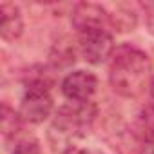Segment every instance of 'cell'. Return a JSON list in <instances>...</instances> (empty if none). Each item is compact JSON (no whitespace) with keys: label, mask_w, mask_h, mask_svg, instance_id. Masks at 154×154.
Masks as SVG:
<instances>
[{"label":"cell","mask_w":154,"mask_h":154,"mask_svg":"<svg viewBox=\"0 0 154 154\" xmlns=\"http://www.w3.org/2000/svg\"><path fill=\"white\" fill-rule=\"evenodd\" d=\"M152 80V62L149 54L131 44L118 45L111 56L109 84L123 98H138Z\"/></svg>","instance_id":"cell-1"},{"label":"cell","mask_w":154,"mask_h":154,"mask_svg":"<svg viewBox=\"0 0 154 154\" xmlns=\"http://www.w3.org/2000/svg\"><path fill=\"white\" fill-rule=\"evenodd\" d=\"M96 120V105L93 102L78 103L76 107H60L47 131V141L56 154L74 150V141L87 134Z\"/></svg>","instance_id":"cell-2"},{"label":"cell","mask_w":154,"mask_h":154,"mask_svg":"<svg viewBox=\"0 0 154 154\" xmlns=\"http://www.w3.org/2000/svg\"><path fill=\"white\" fill-rule=\"evenodd\" d=\"M47 85H49L47 80L42 78V76L27 80L26 93H24L20 107H18V114H20L22 122L42 123L53 114L54 102H53V96H51Z\"/></svg>","instance_id":"cell-3"},{"label":"cell","mask_w":154,"mask_h":154,"mask_svg":"<svg viewBox=\"0 0 154 154\" xmlns=\"http://www.w3.org/2000/svg\"><path fill=\"white\" fill-rule=\"evenodd\" d=\"M78 47H80L84 60L93 63V65H102L107 60H111V56L116 49L114 38L105 27L80 33L78 35Z\"/></svg>","instance_id":"cell-4"},{"label":"cell","mask_w":154,"mask_h":154,"mask_svg":"<svg viewBox=\"0 0 154 154\" xmlns=\"http://www.w3.org/2000/svg\"><path fill=\"white\" fill-rule=\"evenodd\" d=\"M62 93L67 100L76 103H85L93 98L98 87V78L91 71H72L62 80Z\"/></svg>","instance_id":"cell-5"},{"label":"cell","mask_w":154,"mask_h":154,"mask_svg":"<svg viewBox=\"0 0 154 154\" xmlns=\"http://www.w3.org/2000/svg\"><path fill=\"white\" fill-rule=\"evenodd\" d=\"M107 22H109V13L105 11V8L94 2H80L74 6L71 13V24L78 35L91 29L105 27Z\"/></svg>","instance_id":"cell-6"},{"label":"cell","mask_w":154,"mask_h":154,"mask_svg":"<svg viewBox=\"0 0 154 154\" xmlns=\"http://www.w3.org/2000/svg\"><path fill=\"white\" fill-rule=\"evenodd\" d=\"M24 33V17L18 6L4 2L0 6V36L6 42H15Z\"/></svg>","instance_id":"cell-7"},{"label":"cell","mask_w":154,"mask_h":154,"mask_svg":"<svg viewBox=\"0 0 154 154\" xmlns=\"http://www.w3.org/2000/svg\"><path fill=\"white\" fill-rule=\"evenodd\" d=\"M136 136L143 143H154V102L145 103L136 114Z\"/></svg>","instance_id":"cell-8"},{"label":"cell","mask_w":154,"mask_h":154,"mask_svg":"<svg viewBox=\"0 0 154 154\" xmlns=\"http://www.w3.org/2000/svg\"><path fill=\"white\" fill-rule=\"evenodd\" d=\"M6 141H13L11 145V154H40V143L35 136H27V134H15L13 138L6 140Z\"/></svg>","instance_id":"cell-9"},{"label":"cell","mask_w":154,"mask_h":154,"mask_svg":"<svg viewBox=\"0 0 154 154\" xmlns=\"http://www.w3.org/2000/svg\"><path fill=\"white\" fill-rule=\"evenodd\" d=\"M109 24H111L114 29H118V31H122V33H127V31H132V29L136 27L138 17H136L131 9L120 8V9H116L112 15H109Z\"/></svg>","instance_id":"cell-10"},{"label":"cell","mask_w":154,"mask_h":154,"mask_svg":"<svg viewBox=\"0 0 154 154\" xmlns=\"http://www.w3.org/2000/svg\"><path fill=\"white\" fill-rule=\"evenodd\" d=\"M20 123H22L20 114L15 112V109H11L8 103H4V107H2V132H4V138L9 140L15 134H18L20 132Z\"/></svg>","instance_id":"cell-11"},{"label":"cell","mask_w":154,"mask_h":154,"mask_svg":"<svg viewBox=\"0 0 154 154\" xmlns=\"http://www.w3.org/2000/svg\"><path fill=\"white\" fill-rule=\"evenodd\" d=\"M143 154H154V143H143Z\"/></svg>","instance_id":"cell-12"},{"label":"cell","mask_w":154,"mask_h":154,"mask_svg":"<svg viewBox=\"0 0 154 154\" xmlns=\"http://www.w3.org/2000/svg\"><path fill=\"white\" fill-rule=\"evenodd\" d=\"M69 154H91L89 150H85V149H78V147H76L74 150H71Z\"/></svg>","instance_id":"cell-13"},{"label":"cell","mask_w":154,"mask_h":154,"mask_svg":"<svg viewBox=\"0 0 154 154\" xmlns=\"http://www.w3.org/2000/svg\"><path fill=\"white\" fill-rule=\"evenodd\" d=\"M149 93H150V96L154 98V76H152V80H150V85H149Z\"/></svg>","instance_id":"cell-14"}]
</instances>
